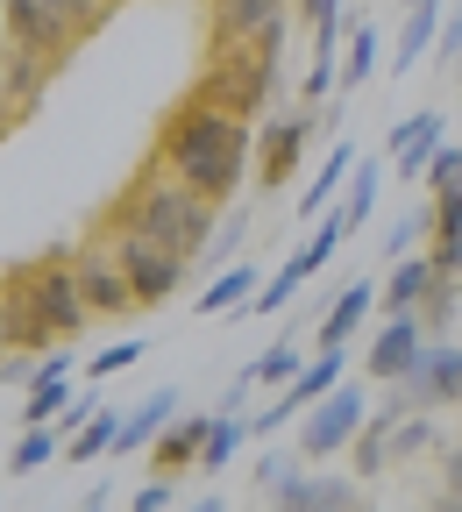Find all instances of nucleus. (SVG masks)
Returning a JSON list of instances; mask_svg holds the SVG:
<instances>
[{"label":"nucleus","instance_id":"1","mask_svg":"<svg viewBox=\"0 0 462 512\" xmlns=\"http://www.w3.org/2000/svg\"><path fill=\"white\" fill-rule=\"evenodd\" d=\"M157 164L178 171L185 185H200L207 200H235L242 178L256 171V136H249V114L192 93L157 136Z\"/></svg>","mask_w":462,"mask_h":512},{"label":"nucleus","instance_id":"2","mask_svg":"<svg viewBox=\"0 0 462 512\" xmlns=\"http://www.w3.org/2000/svg\"><path fill=\"white\" fill-rule=\"evenodd\" d=\"M86 320H100V313H93V299H86L79 256H50V264L8 278V349L50 356L57 342H72Z\"/></svg>","mask_w":462,"mask_h":512},{"label":"nucleus","instance_id":"3","mask_svg":"<svg viewBox=\"0 0 462 512\" xmlns=\"http://www.w3.org/2000/svg\"><path fill=\"white\" fill-rule=\"evenodd\" d=\"M221 200H207L200 185H185L178 171H143L136 185L121 192L114 200V214L107 221H128V228H150L157 242H171V249H185L192 264H200V256L214 249V235H221V214H214Z\"/></svg>","mask_w":462,"mask_h":512},{"label":"nucleus","instance_id":"4","mask_svg":"<svg viewBox=\"0 0 462 512\" xmlns=\"http://www.w3.org/2000/svg\"><path fill=\"white\" fill-rule=\"evenodd\" d=\"M0 22H8V43H29L50 64H64L100 22V0H0Z\"/></svg>","mask_w":462,"mask_h":512},{"label":"nucleus","instance_id":"5","mask_svg":"<svg viewBox=\"0 0 462 512\" xmlns=\"http://www.w3.org/2000/svg\"><path fill=\"white\" fill-rule=\"evenodd\" d=\"M107 242H114V256H121V271H128V285H136V299H143V306H164V299L185 285V271H192V256H185V249H171V242H157L150 228L107 221Z\"/></svg>","mask_w":462,"mask_h":512},{"label":"nucleus","instance_id":"6","mask_svg":"<svg viewBox=\"0 0 462 512\" xmlns=\"http://www.w3.org/2000/svg\"><path fill=\"white\" fill-rule=\"evenodd\" d=\"M200 93L221 100V107H235V114H256L263 100L278 93V57H271V50H256V43H228V50H214Z\"/></svg>","mask_w":462,"mask_h":512},{"label":"nucleus","instance_id":"7","mask_svg":"<svg viewBox=\"0 0 462 512\" xmlns=\"http://www.w3.org/2000/svg\"><path fill=\"white\" fill-rule=\"evenodd\" d=\"M342 242H349V221H342L335 207H327V214H320V228H313V235H306V242L285 256V264H278V278L263 285V299H249V306H242V313H228V320H249V313H285L313 271H327V264H335V249H342Z\"/></svg>","mask_w":462,"mask_h":512},{"label":"nucleus","instance_id":"8","mask_svg":"<svg viewBox=\"0 0 462 512\" xmlns=\"http://www.w3.org/2000/svg\"><path fill=\"white\" fill-rule=\"evenodd\" d=\"M370 427V392L363 384H335L327 399H313L299 413V456H342V448H356V434Z\"/></svg>","mask_w":462,"mask_h":512},{"label":"nucleus","instance_id":"9","mask_svg":"<svg viewBox=\"0 0 462 512\" xmlns=\"http://www.w3.org/2000/svg\"><path fill=\"white\" fill-rule=\"evenodd\" d=\"M427 342H434V335H427V320H420V313H384V328L370 335V363H363V370H370L377 384H399V377L420 363Z\"/></svg>","mask_w":462,"mask_h":512},{"label":"nucleus","instance_id":"10","mask_svg":"<svg viewBox=\"0 0 462 512\" xmlns=\"http://www.w3.org/2000/svg\"><path fill=\"white\" fill-rule=\"evenodd\" d=\"M320 136V121H313V107L306 114H278V121H263V143H256V178L263 185H285L292 171H299V157H306V143Z\"/></svg>","mask_w":462,"mask_h":512},{"label":"nucleus","instance_id":"11","mask_svg":"<svg viewBox=\"0 0 462 512\" xmlns=\"http://www.w3.org/2000/svg\"><path fill=\"white\" fill-rule=\"evenodd\" d=\"M399 384L413 392V406H462V349L434 335V342L420 349V363H413Z\"/></svg>","mask_w":462,"mask_h":512},{"label":"nucleus","instance_id":"12","mask_svg":"<svg viewBox=\"0 0 462 512\" xmlns=\"http://www.w3.org/2000/svg\"><path fill=\"white\" fill-rule=\"evenodd\" d=\"M384 143H391V171H399L406 185H420V178H427V164H434V157H441V143H448V128H441V114H434V107H420V114H406L399 128H391Z\"/></svg>","mask_w":462,"mask_h":512},{"label":"nucleus","instance_id":"13","mask_svg":"<svg viewBox=\"0 0 462 512\" xmlns=\"http://www.w3.org/2000/svg\"><path fill=\"white\" fill-rule=\"evenodd\" d=\"M79 278H86V299H93V313H100V320L136 313V306H143V299H136V285H128V271H121V256H114V242L79 249Z\"/></svg>","mask_w":462,"mask_h":512},{"label":"nucleus","instance_id":"14","mask_svg":"<svg viewBox=\"0 0 462 512\" xmlns=\"http://www.w3.org/2000/svg\"><path fill=\"white\" fill-rule=\"evenodd\" d=\"M363 477H285L271 498L285 505V512H349V505H363V491H356Z\"/></svg>","mask_w":462,"mask_h":512},{"label":"nucleus","instance_id":"15","mask_svg":"<svg viewBox=\"0 0 462 512\" xmlns=\"http://www.w3.org/2000/svg\"><path fill=\"white\" fill-rule=\"evenodd\" d=\"M0 86H8V121H22L29 100H43V86H50V57L29 43H8L0 50Z\"/></svg>","mask_w":462,"mask_h":512},{"label":"nucleus","instance_id":"16","mask_svg":"<svg viewBox=\"0 0 462 512\" xmlns=\"http://www.w3.org/2000/svg\"><path fill=\"white\" fill-rule=\"evenodd\" d=\"M207 427H214V413H185V420H171V427L150 441V463H157L164 477H185V470H200Z\"/></svg>","mask_w":462,"mask_h":512},{"label":"nucleus","instance_id":"17","mask_svg":"<svg viewBox=\"0 0 462 512\" xmlns=\"http://www.w3.org/2000/svg\"><path fill=\"white\" fill-rule=\"evenodd\" d=\"M278 15H285V0H214V50H228V43H256Z\"/></svg>","mask_w":462,"mask_h":512},{"label":"nucleus","instance_id":"18","mask_svg":"<svg viewBox=\"0 0 462 512\" xmlns=\"http://www.w3.org/2000/svg\"><path fill=\"white\" fill-rule=\"evenodd\" d=\"M427 256L441 278H462V185L434 192V235H427Z\"/></svg>","mask_w":462,"mask_h":512},{"label":"nucleus","instance_id":"19","mask_svg":"<svg viewBox=\"0 0 462 512\" xmlns=\"http://www.w3.org/2000/svg\"><path fill=\"white\" fill-rule=\"evenodd\" d=\"M370 306H377V285H363V278H356V285H342L335 299L320 306V349H342V342L363 328V313H370Z\"/></svg>","mask_w":462,"mask_h":512},{"label":"nucleus","instance_id":"20","mask_svg":"<svg viewBox=\"0 0 462 512\" xmlns=\"http://www.w3.org/2000/svg\"><path fill=\"white\" fill-rule=\"evenodd\" d=\"M356 164H363V157H356V143H335V150H327L320 178L306 185V200H299V221H320L327 207H335V192H342V185L356 178Z\"/></svg>","mask_w":462,"mask_h":512},{"label":"nucleus","instance_id":"21","mask_svg":"<svg viewBox=\"0 0 462 512\" xmlns=\"http://www.w3.org/2000/svg\"><path fill=\"white\" fill-rule=\"evenodd\" d=\"M434 256H399L391 264V278H384V313H420V299L434 292Z\"/></svg>","mask_w":462,"mask_h":512},{"label":"nucleus","instance_id":"22","mask_svg":"<svg viewBox=\"0 0 462 512\" xmlns=\"http://www.w3.org/2000/svg\"><path fill=\"white\" fill-rule=\"evenodd\" d=\"M171 420H178V392H150L136 413L121 420V441H114V456H136V448H150V441H157Z\"/></svg>","mask_w":462,"mask_h":512},{"label":"nucleus","instance_id":"23","mask_svg":"<svg viewBox=\"0 0 462 512\" xmlns=\"http://www.w3.org/2000/svg\"><path fill=\"white\" fill-rule=\"evenodd\" d=\"M434 43H441V0H413V15L399 29V50H391V72H413Z\"/></svg>","mask_w":462,"mask_h":512},{"label":"nucleus","instance_id":"24","mask_svg":"<svg viewBox=\"0 0 462 512\" xmlns=\"http://www.w3.org/2000/svg\"><path fill=\"white\" fill-rule=\"evenodd\" d=\"M64 448V427L57 420H22V441L8 448V477H29V470H43L50 456Z\"/></svg>","mask_w":462,"mask_h":512},{"label":"nucleus","instance_id":"25","mask_svg":"<svg viewBox=\"0 0 462 512\" xmlns=\"http://www.w3.org/2000/svg\"><path fill=\"white\" fill-rule=\"evenodd\" d=\"M242 441H256V434H249V420L221 406V413H214V427H207V448H200V477H214V470H228V463L242 456Z\"/></svg>","mask_w":462,"mask_h":512},{"label":"nucleus","instance_id":"26","mask_svg":"<svg viewBox=\"0 0 462 512\" xmlns=\"http://www.w3.org/2000/svg\"><path fill=\"white\" fill-rule=\"evenodd\" d=\"M121 420L128 413H114V406H100L72 441H64V456H72V463H100V456H114V441H121Z\"/></svg>","mask_w":462,"mask_h":512},{"label":"nucleus","instance_id":"27","mask_svg":"<svg viewBox=\"0 0 462 512\" xmlns=\"http://www.w3.org/2000/svg\"><path fill=\"white\" fill-rule=\"evenodd\" d=\"M249 299H256V264H228V271L200 292V313H221V320H228V313H242Z\"/></svg>","mask_w":462,"mask_h":512},{"label":"nucleus","instance_id":"28","mask_svg":"<svg viewBox=\"0 0 462 512\" xmlns=\"http://www.w3.org/2000/svg\"><path fill=\"white\" fill-rule=\"evenodd\" d=\"M377 192H384V164H377V157H363V164H356V178H349V192H342V207H335V214L349 221V235L377 214Z\"/></svg>","mask_w":462,"mask_h":512},{"label":"nucleus","instance_id":"29","mask_svg":"<svg viewBox=\"0 0 462 512\" xmlns=\"http://www.w3.org/2000/svg\"><path fill=\"white\" fill-rule=\"evenodd\" d=\"M299 370H306V356H299L292 342H271V349H263V356L249 363V377L263 384V392H285V384H292Z\"/></svg>","mask_w":462,"mask_h":512},{"label":"nucleus","instance_id":"30","mask_svg":"<svg viewBox=\"0 0 462 512\" xmlns=\"http://www.w3.org/2000/svg\"><path fill=\"white\" fill-rule=\"evenodd\" d=\"M72 399H79V392L64 384V370H43V377L29 384V406H22V420H57Z\"/></svg>","mask_w":462,"mask_h":512},{"label":"nucleus","instance_id":"31","mask_svg":"<svg viewBox=\"0 0 462 512\" xmlns=\"http://www.w3.org/2000/svg\"><path fill=\"white\" fill-rule=\"evenodd\" d=\"M427 235H434V207H413V214H399V221H391V235H384V256H413Z\"/></svg>","mask_w":462,"mask_h":512},{"label":"nucleus","instance_id":"32","mask_svg":"<svg viewBox=\"0 0 462 512\" xmlns=\"http://www.w3.org/2000/svg\"><path fill=\"white\" fill-rule=\"evenodd\" d=\"M377 72V29H349V50H342V86H363Z\"/></svg>","mask_w":462,"mask_h":512},{"label":"nucleus","instance_id":"33","mask_svg":"<svg viewBox=\"0 0 462 512\" xmlns=\"http://www.w3.org/2000/svg\"><path fill=\"white\" fill-rule=\"evenodd\" d=\"M143 349H150V342H136V335H128V342H107V349L86 363V377H93V384H100V377H121L128 363H143Z\"/></svg>","mask_w":462,"mask_h":512},{"label":"nucleus","instance_id":"34","mask_svg":"<svg viewBox=\"0 0 462 512\" xmlns=\"http://www.w3.org/2000/svg\"><path fill=\"white\" fill-rule=\"evenodd\" d=\"M455 285H462V278H434V292L420 299V320H427V335H448V320H455Z\"/></svg>","mask_w":462,"mask_h":512},{"label":"nucleus","instance_id":"35","mask_svg":"<svg viewBox=\"0 0 462 512\" xmlns=\"http://www.w3.org/2000/svg\"><path fill=\"white\" fill-rule=\"evenodd\" d=\"M242 235H249V207H235V214L221 221V235H214V249L200 256V264H228V256L242 249Z\"/></svg>","mask_w":462,"mask_h":512},{"label":"nucleus","instance_id":"36","mask_svg":"<svg viewBox=\"0 0 462 512\" xmlns=\"http://www.w3.org/2000/svg\"><path fill=\"white\" fill-rule=\"evenodd\" d=\"M427 192H448V185H462V143H441V157L427 164V178H420Z\"/></svg>","mask_w":462,"mask_h":512},{"label":"nucleus","instance_id":"37","mask_svg":"<svg viewBox=\"0 0 462 512\" xmlns=\"http://www.w3.org/2000/svg\"><path fill=\"white\" fill-rule=\"evenodd\" d=\"M171 498H178V491H171V477H164V470H157L150 484H136V491H128V505H136V512H164Z\"/></svg>","mask_w":462,"mask_h":512},{"label":"nucleus","instance_id":"38","mask_svg":"<svg viewBox=\"0 0 462 512\" xmlns=\"http://www.w3.org/2000/svg\"><path fill=\"white\" fill-rule=\"evenodd\" d=\"M327 86H342V72H335V64H306V79H299V100L306 107H320V93Z\"/></svg>","mask_w":462,"mask_h":512},{"label":"nucleus","instance_id":"39","mask_svg":"<svg viewBox=\"0 0 462 512\" xmlns=\"http://www.w3.org/2000/svg\"><path fill=\"white\" fill-rule=\"evenodd\" d=\"M441 505L462 512V448H448V456H441Z\"/></svg>","mask_w":462,"mask_h":512},{"label":"nucleus","instance_id":"40","mask_svg":"<svg viewBox=\"0 0 462 512\" xmlns=\"http://www.w3.org/2000/svg\"><path fill=\"white\" fill-rule=\"evenodd\" d=\"M285 477H292V456H271V448H263V456H256V484H263V491H278Z\"/></svg>","mask_w":462,"mask_h":512},{"label":"nucleus","instance_id":"41","mask_svg":"<svg viewBox=\"0 0 462 512\" xmlns=\"http://www.w3.org/2000/svg\"><path fill=\"white\" fill-rule=\"evenodd\" d=\"M441 57H462V0L448 8V22H441V43H434Z\"/></svg>","mask_w":462,"mask_h":512},{"label":"nucleus","instance_id":"42","mask_svg":"<svg viewBox=\"0 0 462 512\" xmlns=\"http://www.w3.org/2000/svg\"><path fill=\"white\" fill-rule=\"evenodd\" d=\"M299 8H306V22H313V15H327V8H342V0H299Z\"/></svg>","mask_w":462,"mask_h":512},{"label":"nucleus","instance_id":"43","mask_svg":"<svg viewBox=\"0 0 462 512\" xmlns=\"http://www.w3.org/2000/svg\"><path fill=\"white\" fill-rule=\"evenodd\" d=\"M406 8H413V0H406Z\"/></svg>","mask_w":462,"mask_h":512}]
</instances>
